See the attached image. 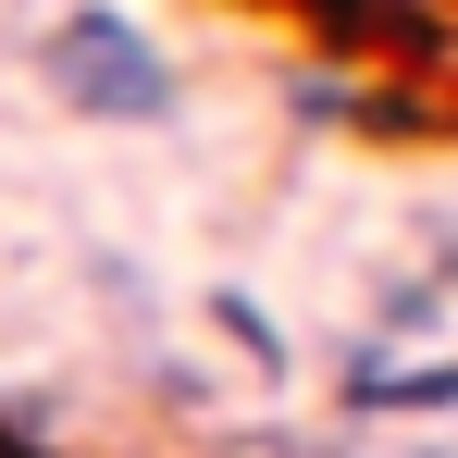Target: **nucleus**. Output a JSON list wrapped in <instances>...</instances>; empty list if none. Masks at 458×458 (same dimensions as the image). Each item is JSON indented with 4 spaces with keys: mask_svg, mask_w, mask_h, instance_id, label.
<instances>
[{
    "mask_svg": "<svg viewBox=\"0 0 458 458\" xmlns=\"http://www.w3.org/2000/svg\"><path fill=\"white\" fill-rule=\"evenodd\" d=\"M50 87H63L75 112H99V124H149V112H174V63H161L124 13H63Z\"/></svg>",
    "mask_w": 458,
    "mask_h": 458,
    "instance_id": "obj_1",
    "label": "nucleus"
}]
</instances>
